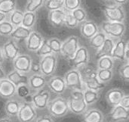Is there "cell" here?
<instances>
[{
  "label": "cell",
  "mask_w": 129,
  "mask_h": 122,
  "mask_svg": "<svg viewBox=\"0 0 129 122\" xmlns=\"http://www.w3.org/2000/svg\"><path fill=\"white\" fill-rule=\"evenodd\" d=\"M68 102L70 111L74 115H84L88 110V106L85 101L83 91L72 90Z\"/></svg>",
  "instance_id": "obj_1"
},
{
  "label": "cell",
  "mask_w": 129,
  "mask_h": 122,
  "mask_svg": "<svg viewBox=\"0 0 129 122\" xmlns=\"http://www.w3.org/2000/svg\"><path fill=\"white\" fill-rule=\"evenodd\" d=\"M47 109L52 117L56 118H63L70 112L68 99L62 96L55 97L50 101Z\"/></svg>",
  "instance_id": "obj_2"
},
{
  "label": "cell",
  "mask_w": 129,
  "mask_h": 122,
  "mask_svg": "<svg viewBox=\"0 0 129 122\" xmlns=\"http://www.w3.org/2000/svg\"><path fill=\"white\" fill-rule=\"evenodd\" d=\"M101 29L107 37L117 40L122 39L125 35L126 32V25L125 23L106 21L102 22Z\"/></svg>",
  "instance_id": "obj_3"
},
{
  "label": "cell",
  "mask_w": 129,
  "mask_h": 122,
  "mask_svg": "<svg viewBox=\"0 0 129 122\" xmlns=\"http://www.w3.org/2000/svg\"><path fill=\"white\" fill-rule=\"evenodd\" d=\"M63 78L66 82L67 89L80 91H84L85 90L82 80V77L79 68H74L70 69L65 74Z\"/></svg>",
  "instance_id": "obj_4"
},
{
  "label": "cell",
  "mask_w": 129,
  "mask_h": 122,
  "mask_svg": "<svg viewBox=\"0 0 129 122\" xmlns=\"http://www.w3.org/2000/svg\"><path fill=\"white\" fill-rule=\"evenodd\" d=\"M103 11L105 17L109 21L125 23L126 21V11L122 5L115 4L113 5H108L104 8Z\"/></svg>",
  "instance_id": "obj_5"
},
{
  "label": "cell",
  "mask_w": 129,
  "mask_h": 122,
  "mask_svg": "<svg viewBox=\"0 0 129 122\" xmlns=\"http://www.w3.org/2000/svg\"><path fill=\"white\" fill-rule=\"evenodd\" d=\"M79 47V37L76 36H70L63 42L60 54L65 59L71 61L74 58Z\"/></svg>",
  "instance_id": "obj_6"
},
{
  "label": "cell",
  "mask_w": 129,
  "mask_h": 122,
  "mask_svg": "<svg viewBox=\"0 0 129 122\" xmlns=\"http://www.w3.org/2000/svg\"><path fill=\"white\" fill-rule=\"evenodd\" d=\"M42 74L45 77H52L57 68V57L55 54H51L40 58Z\"/></svg>",
  "instance_id": "obj_7"
},
{
  "label": "cell",
  "mask_w": 129,
  "mask_h": 122,
  "mask_svg": "<svg viewBox=\"0 0 129 122\" xmlns=\"http://www.w3.org/2000/svg\"><path fill=\"white\" fill-rule=\"evenodd\" d=\"M17 118L20 122L34 121L37 118L36 109L34 107L31 102H22Z\"/></svg>",
  "instance_id": "obj_8"
},
{
  "label": "cell",
  "mask_w": 129,
  "mask_h": 122,
  "mask_svg": "<svg viewBox=\"0 0 129 122\" xmlns=\"http://www.w3.org/2000/svg\"><path fill=\"white\" fill-rule=\"evenodd\" d=\"M51 101V93L48 90L42 89L31 95V103L38 110H43L48 108Z\"/></svg>",
  "instance_id": "obj_9"
},
{
  "label": "cell",
  "mask_w": 129,
  "mask_h": 122,
  "mask_svg": "<svg viewBox=\"0 0 129 122\" xmlns=\"http://www.w3.org/2000/svg\"><path fill=\"white\" fill-rule=\"evenodd\" d=\"M33 62V58L30 55L27 54H20L13 62V68L14 69L23 73V74H29L30 73L31 65Z\"/></svg>",
  "instance_id": "obj_10"
},
{
  "label": "cell",
  "mask_w": 129,
  "mask_h": 122,
  "mask_svg": "<svg viewBox=\"0 0 129 122\" xmlns=\"http://www.w3.org/2000/svg\"><path fill=\"white\" fill-rule=\"evenodd\" d=\"M90 61V54L88 49L81 46L76 52L74 58L71 60L73 65L76 68H82L87 66Z\"/></svg>",
  "instance_id": "obj_11"
},
{
  "label": "cell",
  "mask_w": 129,
  "mask_h": 122,
  "mask_svg": "<svg viewBox=\"0 0 129 122\" xmlns=\"http://www.w3.org/2000/svg\"><path fill=\"white\" fill-rule=\"evenodd\" d=\"M47 86L51 92L57 95H61L64 93L67 89L64 78L61 76L51 77L47 82Z\"/></svg>",
  "instance_id": "obj_12"
},
{
  "label": "cell",
  "mask_w": 129,
  "mask_h": 122,
  "mask_svg": "<svg viewBox=\"0 0 129 122\" xmlns=\"http://www.w3.org/2000/svg\"><path fill=\"white\" fill-rule=\"evenodd\" d=\"M110 122H129V109L121 105L113 107L109 113Z\"/></svg>",
  "instance_id": "obj_13"
},
{
  "label": "cell",
  "mask_w": 129,
  "mask_h": 122,
  "mask_svg": "<svg viewBox=\"0 0 129 122\" xmlns=\"http://www.w3.org/2000/svg\"><path fill=\"white\" fill-rule=\"evenodd\" d=\"M2 52L5 59L13 62L20 55V47L16 41L11 39L3 45Z\"/></svg>",
  "instance_id": "obj_14"
},
{
  "label": "cell",
  "mask_w": 129,
  "mask_h": 122,
  "mask_svg": "<svg viewBox=\"0 0 129 122\" xmlns=\"http://www.w3.org/2000/svg\"><path fill=\"white\" fill-rule=\"evenodd\" d=\"M125 92L120 88H113L110 89L106 93L105 99L107 103L112 108L117 106L121 104V102L125 96Z\"/></svg>",
  "instance_id": "obj_15"
},
{
  "label": "cell",
  "mask_w": 129,
  "mask_h": 122,
  "mask_svg": "<svg viewBox=\"0 0 129 122\" xmlns=\"http://www.w3.org/2000/svg\"><path fill=\"white\" fill-rule=\"evenodd\" d=\"M100 31L98 24L91 20H87L81 24L80 32L83 37L87 39H91L94 35Z\"/></svg>",
  "instance_id": "obj_16"
},
{
  "label": "cell",
  "mask_w": 129,
  "mask_h": 122,
  "mask_svg": "<svg viewBox=\"0 0 129 122\" xmlns=\"http://www.w3.org/2000/svg\"><path fill=\"white\" fill-rule=\"evenodd\" d=\"M17 87L8 79L0 80V97L3 99H11L16 95Z\"/></svg>",
  "instance_id": "obj_17"
},
{
  "label": "cell",
  "mask_w": 129,
  "mask_h": 122,
  "mask_svg": "<svg viewBox=\"0 0 129 122\" xmlns=\"http://www.w3.org/2000/svg\"><path fill=\"white\" fill-rule=\"evenodd\" d=\"M43 36L37 31L33 30L28 39L26 40V49L33 52H36L44 41Z\"/></svg>",
  "instance_id": "obj_18"
},
{
  "label": "cell",
  "mask_w": 129,
  "mask_h": 122,
  "mask_svg": "<svg viewBox=\"0 0 129 122\" xmlns=\"http://www.w3.org/2000/svg\"><path fill=\"white\" fill-rule=\"evenodd\" d=\"M122 38L116 41V45L112 53V58L114 60L123 62L127 59V46Z\"/></svg>",
  "instance_id": "obj_19"
},
{
  "label": "cell",
  "mask_w": 129,
  "mask_h": 122,
  "mask_svg": "<svg viewBox=\"0 0 129 122\" xmlns=\"http://www.w3.org/2000/svg\"><path fill=\"white\" fill-rule=\"evenodd\" d=\"M67 11L63 9H58L54 11H51L48 13V19L50 24L54 27H60L64 25V20L66 17Z\"/></svg>",
  "instance_id": "obj_20"
},
{
  "label": "cell",
  "mask_w": 129,
  "mask_h": 122,
  "mask_svg": "<svg viewBox=\"0 0 129 122\" xmlns=\"http://www.w3.org/2000/svg\"><path fill=\"white\" fill-rule=\"evenodd\" d=\"M47 82L48 80H46V77L42 74H31L29 77L28 85L31 90L36 92L44 89V87L47 85Z\"/></svg>",
  "instance_id": "obj_21"
},
{
  "label": "cell",
  "mask_w": 129,
  "mask_h": 122,
  "mask_svg": "<svg viewBox=\"0 0 129 122\" xmlns=\"http://www.w3.org/2000/svg\"><path fill=\"white\" fill-rule=\"evenodd\" d=\"M7 79L11 81L17 87L22 84H28L29 77L15 69L12 70L7 74Z\"/></svg>",
  "instance_id": "obj_22"
},
{
  "label": "cell",
  "mask_w": 129,
  "mask_h": 122,
  "mask_svg": "<svg viewBox=\"0 0 129 122\" xmlns=\"http://www.w3.org/2000/svg\"><path fill=\"white\" fill-rule=\"evenodd\" d=\"M22 102L19 101L18 99H9L5 104L4 110L6 115L11 118V117H17L18 112L20 111Z\"/></svg>",
  "instance_id": "obj_23"
},
{
  "label": "cell",
  "mask_w": 129,
  "mask_h": 122,
  "mask_svg": "<svg viewBox=\"0 0 129 122\" xmlns=\"http://www.w3.org/2000/svg\"><path fill=\"white\" fill-rule=\"evenodd\" d=\"M83 122H104V115L98 109H91L85 112L82 117Z\"/></svg>",
  "instance_id": "obj_24"
},
{
  "label": "cell",
  "mask_w": 129,
  "mask_h": 122,
  "mask_svg": "<svg viewBox=\"0 0 129 122\" xmlns=\"http://www.w3.org/2000/svg\"><path fill=\"white\" fill-rule=\"evenodd\" d=\"M116 40L112 38L107 37L103 46L97 51V57H98V58L104 56L112 57V53L116 45Z\"/></svg>",
  "instance_id": "obj_25"
},
{
  "label": "cell",
  "mask_w": 129,
  "mask_h": 122,
  "mask_svg": "<svg viewBox=\"0 0 129 122\" xmlns=\"http://www.w3.org/2000/svg\"><path fill=\"white\" fill-rule=\"evenodd\" d=\"M32 31V29H29L20 25L14 28L10 36L14 40H26L31 34Z\"/></svg>",
  "instance_id": "obj_26"
},
{
  "label": "cell",
  "mask_w": 129,
  "mask_h": 122,
  "mask_svg": "<svg viewBox=\"0 0 129 122\" xmlns=\"http://www.w3.org/2000/svg\"><path fill=\"white\" fill-rule=\"evenodd\" d=\"M84 86L85 89H89L92 90L97 92H101L106 87V84L102 83L101 81L99 80L98 77H94L90 80H87L83 81Z\"/></svg>",
  "instance_id": "obj_27"
},
{
  "label": "cell",
  "mask_w": 129,
  "mask_h": 122,
  "mask_svg": "<svg viewBox=\"0 0 129 122\" xmlns=\"http://www.w3.org/2000/svg\"><path fill=\"white\" fill-rule=\"evenodd\" d=\"M107 37V35L102 30H100L96 35H94L89 40V44L93 49H94L95 50L98 51L103 46Z\"/></svg>",
  "instance_id": "obj_28"
},
{
  "label": "cell",
  "mask_w": 129,
  "mask_h": 122,
  "mask_svg": "<svg viewBox=\"0 0 129 122\" xmlns=\"http://www.w3.org/2000/svg\"><path fill=\"white\" fill-rule=\"evenodd\" d=\"M115 66V60L110 56H104L98 59V69L113 70Z\"/></svg>",
  "instance_id": "obj_29"
},
{
  "label": "cell",
  "mask_w": 129,
  "mask_h": 122,
  "mask_svg": "<svg viewBox=\"0 0 129 122\" xmlns=\"http://www.w3.org/2000/svg\"><path fill=\"white\" fill-rule=\"evenodd\" d=\"M83 93H84L85 101L88 106H92L94 103H96L99 100L100 96H101L100 92H97V91L89 90V89H85L83 91Z\"/></svg>",
  "instance_id": "obj_30"
},
{
  "label": "cell",
  "mask_w": 129,
  "mask_h": 122,
  "mask_svg": "<svg viewBox=\"0 0 129 122\" xmlns=\"http://www.w3.org/2000/svg\"><path fill=\"white\" fill-rule=\"evenodd\" d=\"M16 0H0V11L6 15L16 10Z\"/></svg>",
  "instance_id": "obj_31"
},
{
  "label": "cell",
  "mask_w": 129,
  "mask_h": 122,
  "mask_svg": "<svg viewBox=\"0 0 129 122\" xmlns=\"http://www.w3.org/2000/svg\"><path fill=\"white\" fill-rule=\"evenodd\" d=\"M23 15H24V12H23L20 10L16 9L9 14L8 21L14 25V27H19V26L22 25Z\"/></svg>",
  "instance_id": "obj_32"
},
{
  "label": "cell",
  "mask_w": 129,
  "mask_h": 122,
  "mask_svg": "<svg viewBox=\"0 0 129 122\" xmlns=\"http://www.w3.org/2000/svg\"><path fill=\"white\" fill-rule=\"evenodd\" d=\"M36 22V14L35 12H30V11H25L23 15V19L22 22V26L32 29Z\"/></svg>",
  "instance_id": "obj_33"
},
{
  "label": "cell",
  "mask_w": 129,
  "mask_h": 122,
  "mask_svg": "<svg viewBox=\"0 0 129 122\" xmlns=\"http://www.w3.org/2000/svg\"><path fill=\"white\" fill-rule=\"evenodd\" d=\"M114 72L113 70L107 69H98V78L102 83L107 84L110 83L113 78Z\"/></svg>",
  "instance_id": "obj_34"
},
{
  "label": "cell",
  "mask_w": 129,
  "mask_h": 122,
  "mask_svg": "<svg viewBox=\"0 0 129 122\" xmlns=\"http://www.w3.org/2000/svg\"><path fill=\"white\" fill-rule=\"evenodd\" d=\"M45 0H27L25 7V11L36 13V11L42 7V5L45 4Z\"/></svg>",
  "instance_id": "obj_35"
},
{
  "label": "cell",
  "mask_w": 129,
  "mask_h": 122,
  "mask_svg": "<svg viewBox=\"0 0 129 122\" xmlns=\"http://www.w3.org/2000/svg\"><path fill=\"white\" fill-rule=\"evenodd\" d=\"M44 5L49 11L63 9L64 7V0H45Z\"/></svg>",
  "instance_id": "obj_36"
},
{
  "label": "cell",
  "mask_w": 129,
  "mask_h": 122,
  "mask_svg": "<svg viewBox=\"0 0 129 122\" xmlns=\"http://www.w3.org/2000/svg\"><path fill=\"white\" fill-rule=\"evenodd\" d=\"M16 95L19 99H26L31 96V89L28 84H22L17 87Z\"/></svg>",
  "instance_id": "obj_37"
},
{
  "label": "cell",
  "mask_w": 129,
  "mask_h": 122,
  "mask_svg": "<svg viewBox=\"0 0 129 122\" xmlns=\"http://www.w3.org/2000/svg\"><path fill=\"white\" fill-rule=\"evenodd\" d=\"M14 28V25L9 21L5 20L0 24V35L5 36H11Z\"/></svg>",
  "instance_id": "obj_38"
},
{
  "label": "cell",
  "mask_w": 129,
  "mask_h": 122,
  "mask_svg": "<svg viewBox=\"0 0 129 122\" xmlns=\"http://www.w3.org/2000/svg\"><path fill=\"white\" fill-rule=\"evenodd\" d=\"M36 53L40 58H42V57H45L46 55L53 54L51 48L48 43V39H44L42 46H40V48L38 49V51Z\"/></svg>",
  "instance_id": "obj_39"
},
{
  "label": "cell",
  "mask_w": 129,
  "mask_h": 122,
  "mask_svg": "<svg viewBox=\"0 0 129 122\" xmlns=\"http://www.w3.org/2000/svg\"><path fill=\"white\" fill-rule=\"evenodd\" d=\"M48 43L54 54L57 55V54L61 53V48H62L63 42L60 39L57 37H52L48 39Z\"/></svg>",
  "instance_id": "obj_40"
},
{
  "label": "cell",
  "mask_w": 129,
  "mask_h": 122,
  "mask_svg": "<svg viewBox=\"0 0 129 122\" xmlns=\"http://www.w3.org/2000/svg\"><path fill=\"white\" fill-rule=\"evenodd\" d=\"M72 14L79 24H82L84 21H87V12L82 7H79V8L74 10Z\"/></svg>",
  "instance_id": "obj_41"
},
{
  "label": "cell",
  "mask_w": 129,
  "mask_h": 122,
  "mask_svg": "<svg viewBox=\"0 0 129 122\" xmlns=\"http://www.w3.org/2000/svg\"><path fill=\"white\" fill-rule=\"evenodd\" d=\"M82 0H64L63 9L69 12H73L74 10L81 7Z\"/></svg>",
  "instance_id": "obj_42"
},
{
  "label": "cell",
  "mask_w": 129,
  "mask_h": 122,
  "mask_svg": "<svg viewBox=\"0 0 129 122\" xmlns=\"http://www.w3.org/2000/svg\"><path fill=\"white\" fill-rule=\"evenodd\" d=\"M64 25L67 27L70 28V29H74V28H76L79 25L78 21L73 17L72 12L67 11L66 17H65V20H64Z\"/></svg>",
  "instance_id": "obj_43"
},
{
  "label": "cell",
  "mask_w": 129,
  "mask_h": 122,
  "mask_svg": "<svg viewBox=\"0 0 129 122\" xmlns=\"http://www.w3.org/2000/svg\"><path fill=\"white\" fill-rule=\"evenodd\" d=\"M119 74L120 78L123 81L129 82V63H125L120 67Z\"/></svg>",
  "instance_id": "obj_44"
},
{
  "label": "cell",
  "mask_w": 129,
  "mask_h": 122,
  "mask_svg": "<svg viewBox=\"0 0 129 122\" xmlns=\"http://www.w3.org/2000/svg\"><path fill=\"white\" fill-rule=\"evenodd\" d=\"M30 73H32V74H42L41 66H40V61L36 62V61L33 60V62H32V65H31Z\"/></svg>",
  "instance_id": "obj_45"
},
{
  "label": "cell",
  "mask_w": 129,
  "mask_h": 122,
  "mask_svg": "<svg viewBox=\"0 0 129 122\" xmlns=\"http://www.w3.org/2000/svg\"><path fill=\"white\" fill-rule=\"evenodd\" d=\"M36 122H54L52 116L51 115H41L39 117H38L36 120Z\"/></svg>",
  "instance_id": "obj_46"
},
{
  "label": "cell",
  "mask_w": 129,
  "mask_h": 122,
  "mask_svg": "<svg viewBox=\"0 0 129 122\" xmlns=\"http://www.w3.org/2000/svg\"><path fill=\"white\" fill-rule=\"evenodd\" d=\"M121 106H122L123 107L129 109V93L128 94H125V96L123 97L122 102H121Z\"/></svg>",
  "instance_id": "obj_47"
},
{
  "label": "cell",
  "mask_w": 129,
  "mask_h": 122,
  "mask_svg": "<svg viewBox=\"0 0 129 122\" xmlns=\"http://www.w3.org/2000/svg\"><path fill=\"white\" fill-rule=\"evenodd\" d=\"M129 0H113V2H114L115 5H122L123 6L124 5L127 4Z\"/></svg>",
  "instance_id": "obj_48"
},
{
  "label": "cell",
  "mask_w": 129,
  "mask_h": 122,
  "mask_svg": "<svg viewBox=\"0 0 129 122\" xmlns=\"http://www.w3.org/2000/svg\"><path fill=\"white\" fill-rule=\"evenodd\" d=\"M7 78V74L5 71V70L3 69V68L0 65V80Z\"/></svg>",
  "instance_id": "obj_49"
},
{
  "label": "cell",
  "mask_w": 129,
  "mask_h": 122,
  "mask_svg": "<svg viewBox=\"0 0 129 122\" xmlns=\"http://www.w3.org/2000/svg\"><path fill=\"white\" fill-rule=\"evenodd\" d=\"M0 122H13V121H12V119L10 117L7 116V117L1 118H0Z\"/></svg>",
  "instance_id": "obj_50"
},
{
  "label": "cell",
  "mask_w": 129,
  "mask_h": 122,
  "mask_svg": "<svg viewBox=\"0 0 129 122\" xmlns=\"http://www.w3.org/2000/svg\"><path fill=\"white\" fill-rule=\"evenodd\" d=\"M6 17H7V15L2 12L0 11V24L3 21H5L6 20Z\"/></svg>",
  "instance_id": "obj_51"
},
{
  "label": "cell",
  "mask_w": 129,
  "mask_h": 122,
  "mask_svg": "<svg viewBox=\"0 0 129 122\" xmlns=\"http://www.w3.org/2000/svg\"><path fill=\"white\" fill-rule=\"evenodd\" d=\"M4 59H5V57H4L3 52H2V48L0 47V65H1L2 63L4 62Z\"/></svg>",
  "instance_id": "obj_52"
},
{
  "label": "cell",
  "mask_w": 129,
  "mask_h": 122,
  "mask_svg": "<svg viewBox=\"0 0 129 122\" xmlns=\"http://www.w3.org/2000/svg\"><path fill=\"white\" fill-rule=\"evenodd\" d=\"M126 46H127V51L128 52H129V40L126 43Z\"/></svg>",
  "instance_id": "obj_53"
},
{
  "label": "cell",
  "mask_w": 129,
  "mask_h": 122,
  "mask_svg": "<svg viewBox=\"0 0 129 122\" xmlns=\"http://www.w3.org/2000/svg\"><path fill=\"white\" fill-rule=\"evenodd\" d=\"M102 1H104V2H109V1H113V0H102Z\"/></svg>",
  "instance_id": "obj_54"
},
{
  "label": "cell",
  "mask_w": 129,
  "mask_h": 122,
  "mask_svg": "<svg viewBox=\"0 0 129 122\" xmlns=\"http://www.w3.org/2000/svg\"><path fill=\"white\" fill-rule=\"evenodd\" d=\"M127 62H128V63H129V57L128 58H127Z\"/></svg>",
  "instance_id": "obj_55"
}]
</instances>
